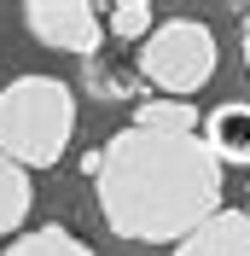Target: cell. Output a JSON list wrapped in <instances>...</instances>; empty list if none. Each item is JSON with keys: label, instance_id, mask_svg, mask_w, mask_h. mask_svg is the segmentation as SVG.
<instances>
[{"label": "cell", "instance_id": "6da1fadb", "mask_svg": "<svg viewBox=\"0 0 250 256\" xmlns=\"http://www.w3.org/2000/svg\"><path fill=\"white\" fill-rule=\"evenodd\" d=\"M99 210L116 239L180 244L221 210V158L204 146V134H163L128 122L105 140Z\"/></svg>", "mask_w": 250, "mask_h": 256}, {"label": "cell", "instance_id": "7a4b0ae2", "mask_svg": "<svg viewBox=\"0 0 250 256\" xmlns=\"http://www.w3.org/2000/svg\"><path fill=\"white\" fill-rule=\"evenodd\" d=\"M76 134V94L58 76H18L0 88V152L18 169H52Z\"/></svg>", "mask_w": 250, "mask_h": 256}, {"label": "cell", "instance_id": "3957f363", "mask_svg": "<svg viewBox=\"0 0 250 256\" xmlns=\"http://www.w3.org/2000/svg\"><path fill=\"white\" fill-rule=\"evenodd\" d=\"M140 76L163 99H186L216 76V35L198 18H169L157 24L152 41L140 47Z\"/></svg>", "mask_w": 250, "mask_h": 256}, {"label": "cell", "instance_id": "277c9868", "mask_svg": "<svg viewBox=\"0 0 250 256\" xmlns=\"http://www.w3.org/2000/svg\"><path fill=\"white\" fill-rule=\"evenodd\" d=\"M24 30L35 41H47L58 52H76V58L94 64L99 47H105V24L88 0H30L24 6Z\"/></svg>", "mask_w": 250, "mask_h": 256}, {"label": "cell", "instance_id": "5b68a950", "mask_svg": "<svg viewBox=\"0 0 250 256\" xmlns=\"http://www.w3.org/2000/svg\"><path fill=\"white\" fill-rule=\"evenodd\" d=\"M174 256H250V216L221 204L204 227H192L186 239L174 244Z\"/></svg>", "mask_w": 250, "mask_h": 256}, {"label": "cell", "instance_id": "8992f818", "mask_svg": "<svg viewBox=\"0 0 250 256\" xmlns=\"http://www.w3.org/2000/svg\"><path fill=\"white\" fill-rule=\"evenodd\" d=\"M204 146L221 163H250V105L244 99H227L204 116Z\"/></svg>", "mask_w": 250, "mask_h": 256}, {"label": "cell", "instance_id": "52a82bcc", "mask_svg": "<svg viewBox=\"0 0 250 256\" xmlns=\"http://www.w3.org/2000/svg\"><path fill=\"white\" fill-rule=\"evenodd\" d=\"M198 105L192 99H146L134 105V128H163V134H198Z\"/></svg>", "mask_w": 250, "mask_h": 256}, {"label": "cell", "instance_id": "ba28073f", "mask_svg": "<svg viewBox=\"0 0 250 256\" xmlns=\"http://www.w3.org/2000/svg\"><path fill=\"white\" fill-rule=\"evenodd\" d=\"M30 216V169H18L6 152H0V239L18 233Z\"/></svg>", "mask_w": 250, "mask_h": 256}, {"label": "cell", "instance_id": "9c48e42d", "mask_svg": "<svg viewBox=\"0 0 250 256\" xmlns=\"http://www.w3.org/2000/svg\"><path fill=\"white\" fill-rule=\"evenodd\" d=\"M0 256H94V250H88L70 227L47 222V227H35V233H24V239H12Z\"/></svg>", "mask_w": 250, "mask_h": 256}, {"label": "cell", "instance_id": "30bf717a", "mask_svg": "<svg viewBox=\"0 0 250 256\" xmlns=\"http://www.w3.org/2000/svg\"><path fill=\"white\" fill-rule=\"evenodd\" d=\"M152 6L146 0H116L110 6V35H122V41H152Z\"/></svg>", "mask_w": 250, "mask_h": 256}, {"label": "cell", "instance_id": "8fae6325", "mask_svg": "<svg viewBox=\"0 0 250 256\" xmlns=\"http://www.w3.org/2000/svg\"><path fill=\"white\" fill-rule=\"evenodd\" d=\"M244 70H250V12H244Z\"/></svg>", "mask_w": 250, "mask_h": 256}, {"label": "cell", "instance_id": "7c38bea8", "mask_svg": "<svg viewBox=\"0 0 250 256\" xmlns=\"http://www.w3.org/2000/svg\"><path fill=\"white\" fill-rule=\"evenodd\" d=\"M244 216H250V204H244Z\"/></svg>", "mask_w": 250, "mask_h": 256}]
</instances>
